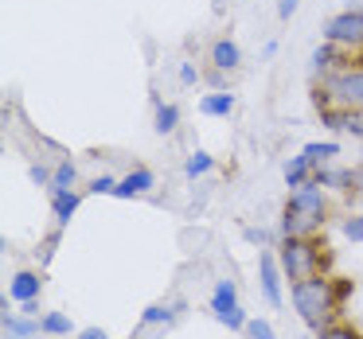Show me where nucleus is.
Segmentation results:
<instances>
[{
	"label": "nucleus",
	"instance_id": "aec40b11",
	"mask_svg": "<svg viewBox=\"0 0 363 339\" xmlns=\"http://www.w3.org/2000/svg\"><path fill=\"white\" fill-rule=\"evenodd\" d=\"M71 331V316L67 312H48L43 316V335H67Z\"/></svg>",
	"mask_w": 363,
	"mask_h": 339
},
{
	"label": "nucleus",
	"instance_id": "20e7f679",
	"mask_svg": "<svg viewBox=\"0 0 363 339\" xmlns=\"http://www.w3.org/2000/svg\"><path fill=\"white\" fill-rule=\"evenodd\" d=\"M324 40L336 47H363V8H344L324 24Z\"/></svg>",
	"mask_w": 363,
	"mask_h": 339
},
{
	"label": "nucleus",
	"instance_id": "a878e982",
	"mask_svg": "<svg viewBox=\"0 0 363 339\" xmlns=\"http://www.w3.org/2000/svg\"><path fill=\"white\" fill-rule=\"evenodd\" d=\"M320 339H363V335L352 328H320Z\"/></svg>",
	"mask_w": 363,
	"mask_h": 339
},
{
	"label": "nucleus",
	"instance_id": "2f4dec72",
	"mask_svg": "<svg viewBox=\"0 0 363 339\" xmlns=\"http://www.w3.org/2000/svg\"><path fill=\"white\" fill-rule=\"evenodd\" d=\"M246 238H250V242H269L266 230H246Z\"/></svg>",
	"mask_w": 363,
	"mask_h": 339
},
{
	"label": "nucleus",
	"instance_id": "9b49d317",
	"mask_svg": "<svg viewBox=\"0 0 363 339\" xmlns=\"http://www.w3.org/2000/svg\"><path fill=\"white\" fill-rule=\"evenodd\" d=\"M152 183H157V176H152L149 168H137V172H129L125 180H118L113 195H118V199H133V195H141V191H149Z\"/></svg>",
	"mask_w": 363,
	"mask_h": 339
},
{
	"label": "nucleus",
	"instance_id": "c85d7f7f",
	"mask_svg": "<svg viewBox=\"0 0 363 339\" xmlns=\"http://www.w3.org/2000/svg\"><path fill=\"white\" fill-rule=\"evenodd\" d=\"M196 79H199V74H196V67H191V63H184V67H180V82H184V86H191Z\"/></svg>",
	"mask_w": 363,
	"mask_h": 339
},
{
	"label": "nucleus",
	"instance_id": "0eeeda50",
	"mask_svg": "<svg viewBox=\"0 0 363 339\" xmlns=\"http://www.w3.org/2000/svg\"><path fill=\"white\" fill-rule=\"evenodd\" d=\"M320 121L336 133L363 137V110H320Z\"/></svg>",
	"mask_w": 363,
	"mask_h": 339
},
{
	"label": "nucleus",
	"instance_id": "dca6fc26",
	"mask_svg": "<svg viewBox=\"0 0 363 339\" xmlns=\"http://www.w3.org/2000/svg\"><path fill=\"white\" fill-rule=\"evenodd\" d=\"M301 152H305V156L313 160V168H320L324 160L340 156V144H336V141H313V144H305V149H301Z\"/></svg>",
	"mask_w": 363,
	"mask_h": 339
},
{
	"label": "nucleus",
	"instance_id": "5701e85b",
	"mask_svg": "<svg viewBox=\"0 0 363 339\" xmlns=\"http://www.w3.org/2000/svg\"><path fill=\"white\" fill-rule=\"evenodd\" d=\"M71 183H74V164L63 160V164L55 168V183H51V188H71Z\"/></svg>",
	"mask_w": 363,
	"mask_h": 339
},
{
	"label": "nucleus",
	"instance_id": "2eb2a0df",
	"mask_svg": "<svg viewBox=\"0 0 363 339\" xmlns=\"http://www.w3.org/2000/svg\"><path fill=\"white\" fill-rule=\"evenodd\" d=\"M238 304V289L235 281H215V292H211V316H223L227 308Z\"/></svg>",
	"mask_w": 363,
	"mask_h": 339
},
{
	"label": "nucleus",
	"instance_id": "c756f323",
	"mask_svg": "<svg viewBox=\"0 0 363 339\" xmlns=\"http://www.w3.org/2000/svg\"><path fill=\"white\" fill-rule=\"evenodd\" d=\"M79 339H110V335H106L102 328H82V331H79Z\"/></svg>",
	"mask_w": 363,
	"mask_h": 339
},
{
	"label": "nucleus",
	"instance_id": "f03ea898",
	"mask_svg": "<svg viewBox=\"0 0 363 339\" xmlns=\"http://www.w3.org/2000/svg\"><path fill=\"white\" fill-rule=\"evenodd\" d=\"M293 304H297L301 320H305L308 328H324V320L336 312V289H332V281H324V277L316 273V277H308V281L293 285Z\"/></svg>",
	"mask_w": 363,
	"mask_h": 339
},
{
	"label": "nucleus",
	"instance_id": "f257e3e1",
	"mask_svg": "<svg viewBox=\"0 0 363 339\" xmlns=\"http://www.w3.org/2000/svg\"><path fill=\"white\" fill-rule=\"evenodd\" d=\"M324 222V191L316 183H305L289 195L281 219V238H305L308 230H316Z\"/></svg>",
	"mask_w": 363,
	"mask_h": 339
},
{
	"label": "nucleus",
	"instance_id": "7ed1b4c3",
	"mask_svg": "<svg viewBox=\"0 0 363 339\" xmlns=\"http://www.w3.org/2000/svg\"><path fill=\"white\" fill-rule=\"evenodd\" d=\"M277 261H281V273L285 281H308V277H316V269H320V258H316V246L308 242V238H285L281 242V253H277Z\"/></svg>",
	"mask_w": 363,
	"mask_h": 339
},
{
	"label": "nucleus",
	"instance_id": "ddd939ff",
	"mask_svg": "<svg viewBox=\"0 0 363 339\" xmlns=\"http://www.w3.org/2000/svg\"><path fill=\"white\" fill-rule=\"evenodd\" d=\"M211 63H215V71H235L238 63H242V51H238V43L235 40H219L211 47Z\"/></svg>",
	"mask_w": 363,
	"mask_h": 339
},
{
	"label": "nucleus",
	"instance_id": "4be33fe9",
	"mask_svg": "<svg viewBox=\"0 0 363 339\" xmlns=\"http://www.w3.org/2000/svg\"><path fill=\"white\" fill-rule=\"evenodd\" d=\"M246 339H277L274 335V323L262 320V316H250V323H246Z\"/></svg>",
	"mask_w": 363,
	"mask_h": 339
},
{
	"label": "nucleus",
	"instance_id": "473e14b6",
	"mask_svg": "<svg viewBox=\"0 0 363 339\" xmlns=\"http://www.w3.org/2000/svg\"><path fill=\"white\" fill-rule=\"evenodd\" d=\"M24 316H40V300H28V304H24Z\"/></svg>",
	"mask_w": 363,
	"mask_h": 339
},
{
	"label": "nucleus",
	"instance_id": "cd10ccee",
	"mask_svg": "<svg viewBox=\"0 0 363 339\" xmlns=\"http://www.w3.org/2000/svg\"><path fill=\"white\" fill-rule=\"evenodd\" d=\"M297 4H301V0H281V4H277V16H281V20H289L293 12H297Z\"/></svg>",
	"mask_w": 363,
	"mask_h": 339
},
{
	"label": "nucleus",
	"instance_id": "6e6552de",
	"mask_svg": "<svg viewBox=\"0 0 363 339\" xmlns=\"http://www.w3.org/2000/svg\"><path fill=\"white\" fill-rule=\"evenodd\" d=\"M40 292H43V281H40V273H32V269H20V273L9 281V297L20 300V304L40 300Z\"/></svg>",
	"mask_w": 363,
	"mask_h": 339
},
{
	"label": "nucleus",
	"instance_id": "a211bd4d",
	"mask_svg": "<svg viewBox=\"0 0 363 339\" xmlns=\"http://www.w3.org/2000/svg\"><path fill=\"white\" fill-rule=\"evenodd\" d=\"M215 320H219L223 328H230V331H246V323H250V316H246V308H242V304H235V308H227L223 316H215Z\"/></svg>",
	"mask_w": 363,
	"mask_h": 339
},
{
	"label": "nucleus",
	"instance_id": "39448f33",
	"mask_svg": "<svg viewBox=\"0 0 363 339\" xmlns=\"http://www.w3.org/2000/svg\"><path fill=\"white\" fill-rule=\"evenodd\" d=\"M281 261L274 253H258V281H262V297H266L269 308H281L285 304V292H281Z\"/></svg>",
	"mask_w": 363,
	"mask_h": 339
},
{
	"label": "nucleus",
	"instance_id": "72a5a7b5",
	"mask_svg": "<svg viewBox=\"0 0 363 339\" xmlns=\"http://www.w3.org/2000/svg\"><path fill=\"white\" fill-rule=\"evenodd\" d=\"M28 339H40V335H28Z\"/></svg>",
	"mask_w": 363,
	"mask_h": 339
},
{
	"label": "nucleus",
	"instance_id": "bb28decb",
	"mask_svg": "<svg viewBox=\"0 0 363 339\" xmlns=\"http://www.w3.org/2000/svg\"><path fill=\"white\" fill-rule=\"evenodd\" d=\"M32 180L40 183V188H51V183H55V172H48L43 164H35V168H32Z\"/></svg>",
	"mask_w": 363,
	"mask_h": 339
},
{
	"label": "nucleus",
	"instance_id": "b1692460",
	"mask_svg": "<svg viewBox=\"0 0 363 339\" xmlns=\"http://www.w3.org/2000/svg\"><path fill=\"white\" fill-rule=\"evenodd\" d=\"M344 238L347 242H363V214H352V219L344 222Z\"/></svg>",
	"mask_w": 363,
	"mask_h": 339
},
{
	"label": "nucleus",
	"instance_id": "9d476101",
	"mask_svg": "<svg viewBox=\"0 0 363 339\" xmlns=\"http://www.w3.org/2000/svg\"><path fill=\"white\" fill-rule=\"evenodd\" d=\"M74 211H79V195L71 188H51V214H55L59 226H67L74 219Z\"/></svg>",
	"mask_w": 363,
	"mask_h": 339
},
{
	"label": "nucleus",
	"instance_id": "423d86ee",
	"mask_svg": "<svg viewBox=\"0 0 363 339\" xmlns=\"http://www.w3.org/2000/svg\"><path fill=\"white\" fill-rule=\"evenodd\" d=\"M328 90L340 102L363 105V71H347V74H328Z\"/></svg>",
	"mask_w": 363,
	"mask_h": 339
},
{
	"label": "nucleus",
	"instance_id": "412c9836",
	"mask_svg": "<svg viewBox=\"0 0 363 339\" xmlns=\"http://www.w3.org/2000/svg\"><path fill=\"white\" fill-rule=\"evenodd\" d=\"M180 125V110L176 105H157V133H172V129Z\"/></svg>",
	"mask_w": 363,
	"mask_h": 339
},
{
	"label": "nucleus",
	"instance_id": "f3484780",
	"mask_svg": "<svg viewBox=\"0 0 363 339\" xmlns=\"http://www.w3.org/2000/svg\"><path fill=\"white\" fill-rule=\"evenodd\" d=\"M176 308H180V304H149L141 312V323H172L176 320Z\"/></svg>",
	"mask_w": 363,
	"mask_h": 339
},
{
	"label": "nucleus",
	"instance_id": "7c9ffc66",
	"mask_svg": "<svg viewBox=\"0 0 363 339\" xmlns=\"http://www.w3.org/2000/svg\"><path fill=\"white\" fill-rule=\"evenodd\" d=\"M332 289H336V304H340V300H344L347 292H352V281H336V285H332Z\"/></svg>",
	"mask_w": 363,
	"mask_h": 339
},
{
	"label": "nucleus",
	"instance_id": "6ab92c4d",
	"mask_svg": "<svg viewBox=\"0 0 363 339\" xmlns=\"http://www.w3.org/2000/svg\"><path fill=\"white\" fill-rule=\"evenodd\" d=\"M211 168H215V156H207L203 149H196V152H191V156H188V164H184V172H188L191 180H196V176L211 172Z\"/></svg>",
	"mask_w": 363,
	"mask_h": 339
},
{
	"label": "nucleus",
	"instance_id": "393cba45",
	"mask_svg": "<svg viewBox=\"0 0 363 339\" xmlns=\"http://www.w3.org/2000/svg\"><path fill=\"white\" fill-rule=\"evenodd\" d=\"M113 188H118V180H113V176H98V180L90 183V191H94V195H113Z\"/></svg>",
	"mask_w": 363,
	"mask_h": 339
},
{
	"label": "nucleus",
	"instance_id": "1a4fd4ad",
	"mask_svg": "<svg viewBox=\"0 0 363 339\" xmlns=\"http://www.w3.org/2000/svg\"><path fill=\"white\" fill-rule=\"evenodd\" d=\"M4 335L9 339H28V335H40L43 331V320L40 316H16V312H4Z\"/></svg>",
	"mask_w": 363,
	"mask_h": 339
},
{
	"label": "nucleus",
	"instance_id": "f8f14e48",
	"mask_svg": "<svg viewBox=\"0 0 363 339\" xmlns=\"http://www.w3.org/2000/svg\"><path fill=\"white\" fill-rule=\"evenodd\" d=\"M313 172H316L313 160H308L305 152H301V156H293L289 164H285V183H289V188L297 191V188H305V183H313Z\"/></svg>",
	"mask_w": 363,
	"mask_h": 339
},
{
	"label": "nucleus",
	"instance_id": "4468645a",
	"mask_svg": "<svg viewBox=\"0 0 363 339\" xmlns=\"http://www.w3.org/2000/svg\"><path fill=\"white\" fill-rule=\"evenodd\" d=\"M230 110H235V94H227V90L199 98V113H203V117H227Z\"/></svg>",
	"mask_w": 363,
	"mask_h": 339
}]
</instances>
